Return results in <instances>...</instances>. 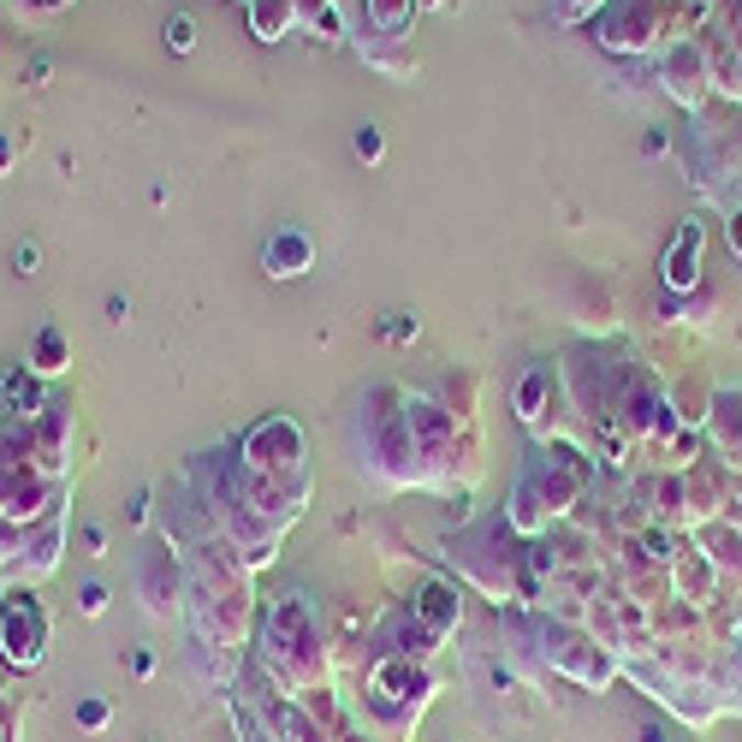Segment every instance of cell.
Segmentation results:
<instances>
[{
	"label": "cell",
	"mask_w": 742,
	"mask_h": 742,
	"mask_svg": "<svg viewBox=\"0 0 742 742\" xmlns=\"http://www.w3.org/2000/svg\"><path fill=\"white\" fill-rule=\"evenodd\" d=\"M261 672L273 677V689L303 695L315 683H327V636L322 612L303 588H285L261 618Z\"/></svg>",
	"instance_id": "1"
},
{
	"label": "cell",
	"mask_w": 742,
	"mask_h": 742,
	"mask_svg": "<svg viewBox=\"0 0 742 742\" xmlns=\"http://www.w3.org/2000/svg\"><path fill=\"white\" fill-rule=\"evenodd\" d=\"M588 475H594L588 458H582L571 440H547L541 458L517 475V493H511V505H505L511 535H552V522H564L571 505L582 499Z\"/></svg>",
	"instance_id": "2"
},
{
	"label": "cell",
	"mask_w": 742,
	"mask_h": 742,
	"mask_svg": "<svg viewBox=\"0 0 742 742\" xmlns=\"http://www.w3.org/2000/svg\"><path fill=\"white\" fill-rule=\"evenodd\" d=\"M404 386H374L362 398V463H369L374 482L386 487H421V463L404 428Z\"/></svg>",
	"instance_id": "3"
},
{
	"label": "cell",
	"mask_w": 742,
	"mask_h": 742,
	"mask_svg": "<svg viewBox=\"0 0 742 742\" xmlns=\"http://www.w3.org/2000/svg\"><path fill=\"white\" fill-rule=\"evenodd\" d=\"M541 660L552 672L576 677L582 689H606L618 677V653L588 630V623H571V618H541Z\"/></svg>",
	"instance_id": "4"
},
{
	"label": "cell",
	"mask_w": 742,
	"mask_h": 742,
	"mask_svg": "<svg viewBox=\"0 0 742 742\" xmlns=\"http://www.w3.org/2000/svg\"><path fill=\"white\" fill-rule=\"evenodd\" d=\"M0 660L12 672H36L48 660V606L31 588H12L0 600Z\"/></svg>",
	"instance_id": "5"
},
{
	"label": "cell",
	"mask_w": 742,
	"mask_h": 742,
	"mask_svg": "<svg viewBox=\"0 0 742 742\" xmlns=\"http://www.w3.org/2000/svg\"><path fill=\"white\" fill-rule=\"evenodd\" d=\"M238 463L256 475H297L303 470V428L291 416H261L238 446Z\"/></svg>",
	"instance_id": "6"
},
{
	"label": "cell",
	"mask_w": 742,
	"mask_h": 742,
	"mask_svg": "<svg viewBox=\"0 0 742 742\" xmlns=\"http://www.w3.org/2000/svg\"><path fill=\"white\" fill-rule=\"evenodd\" d=\"M660 31H672V0H623L612 19H600V36L612 54H648Z\"/></svg>",
	"instance_id": "7"
},
{
	"label": "cell",
	"mask_w": 742,
	"mask_h": 742,
	"mask_svg": "<svg viewBox=\"0 0 742 742\" xmlns=\"http://www.w3.org/2000/svg\"><path fill=\"white\" fill-rule=\"evenodd\" d=\"M137 594H143V612L149 618H179L184 612V594H191V576H184V564H179V552H167V547H149L137 559Z\"/></svg>",
	"instance_id": "8"
},
{
	"label": "cell",
	"mask_w": 742,
	"mask_h": 742,
	"mask_svg": "<svg viewBox=\"0 0 742 742\" xmlns=\"http://www.w3.org/2000/svg\"><path fill=\"white\" fill-rule=\"evenodd\" d=\"M701 256H707V221H683L672 250L660 261V280L672 297H695V285H701Z\"/></svg>",
	"instance_id": "9"
},
{
	"label": "cell",
	"mask_w": 742,
	"mask_h": 742,
	"mask_svg": "<svg viewBox=\"0 0 742 742\" xmlns=\"http://www.w3.org/2000/svg\"><path fill=\"white\" fill-rule=\"evenodd\" d=\"M78 404H66V398H48V411H42L31 421V440H36V470H48V475H60L66 482V470H71V416Z\"/></svg>",
	"instance_id": "10"
},
{
	"label": "cell",
	"mask_w": 742,
	"mask_h": 742,
	"mask_svg": "<svg viewBox=\"0 0 742 742\" xmlns=\"http://www.w3.org/2000/svg\"><path fill=\"white\" fill-rule=\"evenodd\" d=\"M712 90V66H707V54L695 48V42H677L672 54H665V95L683 101V108H701Z\"/></svg>",
	"instance_id": "11"
},
{
	"label": "cell",
	"mask_w": 742,
	"mask_h": 742,
	"mask_svg": "<svg viewBox=\"0 0 742 742\" xmlns=\"http://www.w3.org/2000/svg\"><path fill=\"white\" fill-rule=\"evenodd\" d=\"M411 618L421 623L428 636H452L458 630V618H463V594H458V582H446V576H428L416 588V600H411Z\"/></svg>",
	"instance_id": "12"
},
{
	"label": "cell",
	"mask_w": 742,
	"mask_h": 742,
	"mask_svg": "<svg viewBox=\"0 0 742 742\" xmlns=\"http://www.w3.org/2000/svg\"><path fill=\"white\" fill-rule=\"evenodd\" d=\"M60 547H66V511L31 529V541H24L19 564H12V582H31V588H36L42 576H54V564H60Z\"/></svg>",
	"instance_id": "13"
},
{
	"label": "cell",
	"mask_w": 742,
	"mask_h": 742,
	"mask_svg": "<svg viewBox=\"0 0 742 742\" xmlns=\"http://www.w3.org/2000/svg\"><path fill=\"white\" fill-rule=\"evenodd\" d=\"M261 268H268V280H297V273H310L315 268V238L297 226H280L261 244Z\"/></svg>",
	"instance_id": "14"
},
{
	"label": "cell",
	"mask_w": 742,
	"mask_h": 742,
	"mask_svg": "<svg viewBox=\"0 0 742 742\" xmlns=\"http://www.w3.org/2000/svg\"><path fill=\"white\" fill-rule=\"evenodd\" d=\"M0 404H7L12 421H36L42 411H48V392H42V374L31 369V362H19V369L0 381Z\"/></svg>",
	"instance_id": "15"
},
{
	"label": "cell",
	"mask_w": 742,
	"mask_h": 742,
	"mask_svg": "<svg viewBox=\"0 0 742 742\" xmlns=\"http://www.w3.org/2000/svg\"><path fill=\"white\" fill-rule=\"evenodd\" d=\"M285 31H297V0H250V36L256 42H280Z\"/></svg>",
	"instance_id": "16"
},
{
	"label": "cell",
	"mask_w": 742,
	"mask_h": 742,
	"mask_svg": "<svg viewBox=\"0 0 742 742\" xmlns=\"http://www.w3.org/2000/svg\"><path fill=\"white\" fill-rule=\"evenodd\" d=\"M362 19H369V31H381V36H411L416 0H362Z\"/></svg>",
	"instance_id": "17"
},
{
	"label": "cell",
	"mask_w": 742,
	"mask_h": 742,
	"mask_svg": "<svg viewBox=\"0 0 742 742\" xmlns=\"http://www.w3.org/2000/svg\"><path fill=\"white\" fill-rule=\"evenodd\" d=\"M66 362H71L66 333L60 327H42L36 339H31V369L42 374V381H54V374H66Z\"/></svg>",
	"instance_id": "18"
},
{
	"label": "cell",
	"mask_w": 742,
	"mask_h": 742,
	"mask_svg": "<svg viewBox=\"0 0 742 742\" xmlns=\"http://www.w3.org/2000/svg\"><path fill=\"white\" fill-rule=\"evenodd\" d=\"M434 648H440V636H428L416 618H398L386 630V648L381 653H404V660H434Z\"/></svg>",
	"instance_id": "19"
},
{
	"label": "cell",
	"mask_w": 742,
	"mask_h": 742,
	"mask_svg": "<svg viewBox=\"0 0 742 742\" xmlns=\"http://www.w3.org/2000/svg\"><path fill=\"white\" fill-rule=\"evenodd\" d=\"M297 24H310V36H322V42H345L339 0H297Z\"/></svg>",
	"instance_id": "20"
},
{
	"label": "cell",
	"mask_w": 742,
	"mask_h": 742,
	"mask_svg": "<svg viewBox=\"0 0 742 742\" xmlns=\"http://www.w3.org/2000/svg\"><path fill=\"white\" fill-rule=\"evenodd\" d=\"M547 392H552V369H529V374H522V386H517V416L522 421H541Z\"/></svg>",
	"instance_id": "21"
},
{
	"label": "cell",
	"mask_w": 742,
	"mask_h": 742,
	"mask_svg": "<svg viewBox=\"0 0 742 742\" xmlns=\"http://www.w3.org/2000/svg\"><path fill=\"white\" fill-rule=\"evenodd\" d=\"M600 7L606 0H552V19L559 24H588V19H600Z\"/></svg>",
	"instance_id": "22"
},
{
	"label": "cell",
	"mask_w": 742,
	"mask_h": 742,
	"mask_svg": "<svg viewBox=\"0 0 742 742\" xmlns=\"http://www.w3.org/2000/svg\"><path fill=\"white\" fill-rule=\"evenodd\" d=\"M108 606H113L108 582H83V588H78V612H83V618H101Z\"/></svg>",
	"instance_id": "23"
},
{
	"label": "cell",
	"mask_w": 742,
	"mask_h": 742,
	"mask_svg": "<svg viewBox=\"0 0 742 742\" xmlns=\"http://www.w3.org/2000/svg\"><path fill=\"white\" fill-rule=\"evenodd\" d=\"M108 719H113V707L101 701V695H83V701H78V724H83V731H108Z\"/></svg>",
	"instance_id": "24"
},
{
	"label": "cell",
	"mask_w": 742,
	"mask_h": 742,
	"mask_svg": "<svg viewBox=\"0 0 742 742\" xmlns=\"http://www.w3.org/2000/svg\"><path fill=\"white\" fill-rule=\"evenodd\" d=\"M167 48L172 54H191L196 48V24L191 19H167Z\"/></svg>",
	"instance_id": "25"
},
{
	"label": "cell",
	"mask_w": 742,
	"mask_h": 742,
	"mask_svg": "<svg viewBox=\"0 0 742 742\" xmlns=\"http://www.w3.org/2000/svg\"><path fill=\"white\" fill-rule=\"evenodd\" d=\"M381 155H386V137H381L374 125H362V131H357V161H369V167H374Z\"/></svg>",
	"instance_id": "26"
},
{
	"label": "cell",
	"mask_w": 742,
	"mask_h": 742,
	"mask_svg": "<svg viewBox=\"0 0 742 742\" xmlns=\"http://www.w3.org/2000/svg\"><path fill=\"white\" fill-rule=\"evenodd\" d=\"M12 273H19V280H36V273H42V250H36V244H19V250H12Z\"/></svg>",
	"instance_id": "27"
},
{
	"label": "cell",
	"mask_w": 742,
	"mask_h": 742,
	"mask_svg": "<svg viewBox=\"0 0 742 742\" xmlns=\"http://www.w3.org/2000/svg\"><path fill=\"white\" fill-rule=\"evenodd\" d=\"M0 742H19V701H12V689H0Z\"/></svg>",
	"instance_id": "28"
},
{
	"label": "cell",
	"mask_w": 742,
	"mask_h": 742,
	"mask_svg": "<svg viewBox=\"0 0 742 742\" xmlns=\"http://www.w3.org/2000/svg\"><path fill=\"white\" fill-rule=\"evenodd\" d=\"M416 333H421V322H416L411 310H398V322H386V339H392V345H411Z\"/></svg>",
	"instance_id": "29"
},
{
	"label": "cell",
	"mask_w": 742,
	"mask_h": 742,
	"mask_svg": "<svg viewBox=\"0 0 742 742\" xmlns=\"http://www.w3.org/2000/svg\"><path fill=\"white\" fill-rule=\"evenodd\" d=\"M83 552H90V559H108V535H101L95 522H90V529H83Z\"/></svg>",
	"instance_id": "30"
},
{
	"label": "cell",
	"mask_w": 742,
	"mask_h": 742,
	"mask_svg": "<svg viewBox=\"0 0 742 742\" xmlns=\"http://www.w3.org/2000/svg\"><path fill=\"white\" fill-rule=\"evenodd\" d=\"M665 149H672V137H665V131H648V137H642V155H665Z\"/></svg>",
	"instance_id": "31"
},
{
	"label": "cell",
	"mask_w": 742,
	"mask_h": 742,
	"mask_svg": "<svg viewBox=\"0 0 742 742\" xmlns=\"http://www.w3.org/2000/svg\"><path fill=\"white\" fill-rule=\"evenodd\" d=\"M724 238H731V250H737V261H742V209L731 214V226H724Z\"/></svg>",
	"instance_id": "32"
},
{
	"label": "cell",
	"mask_w": 742,
	"mask_h": 742,
	"mask_svg": "<svg viewBox=\"0 0 742 742\" xmlns=\"http://www.w3.org/2000/svg\"><path fill=\"white\" fill-rule=\"evenodd\" d=\"M125 315H131V303L120 297V291H113V297H108V322H120V327H125Z\"/></svg>",
	"instance_id": "33"
},
{
	"label": "cell",
	"mask_w": 742,
	"mask_h": 742,
	"mask_svg": "<svg viewBox=\"0 0 742 742\" xmlns=\"http://www.w3.org/2000/svg\"><path fill=\"white\" fill-rule=\"evenodd\" d=\"M131 672H137V677H155V653H131Z\"/></svg>",
	"instance_id": "34"
},
{
	"label": "cell",
	"mask_w": 742,
	"mask_h": 742,
	"mask_svg": "<svg viewBox=\"0 0 742 742\" xmlns=\"http://www.w3.org/2000/svg\"><path fill=\"white\" fill-rule=\"evenodd\" d=\"M333 742H381V737H369V731H362V724H345V731L333 737Z\"/></svg>",
	"instance_id": "35"
},
{
	"label": "cell",
	"mask_w": 742,
	"mask_h": 742,
	"mask_svg": "<svg viewBox=\"0 0 742 742\" xmlns=\"http://www.w3.org/2000/svg\"><path fill=\"white\" fill-rule=\"evenodd\" d=\"M19 7H31V12H60V7H71V0H19Z\"/></svg>",
	"instance_id": "36"
},
{
	"label": "cell",
	"mask_w": 742,
	"mask_h": 742,
	"mask_svg": "<svg viewBox=\"0 0 742 742\" xmlns=\"http://www.w3.org/2000/svg\"><path fill=\"white\" fill-rule=\"evenodd\" d=\"M12 167V137H0V172Z\"/></svg>",
	"instance_id": "37"
},
{
	"label": "cell",
	"mask_w": 742,
	"mask_h": 742,
	"mask_svg": "<svg viewBox=\"0 0 742 742\" xmlns=\"http://www.w3.org/2000/svg\"><path fill=\"white\" fill-rule=\"evenodd\" d=\"M416 7H440V0H416Z\"/></svg>",
	"instance_id": "38"
},
{
	"label": "cell",
	"mask_w": 742,
	"mask_h": 742,
	"mask_svg": "<svg viewBox=\"0 0 742 742\" xmlns=\"http://www.w3.org/2000/svg\"><path fill=\"white\" fill-rule=\"evenodd\" d=\"M250 742H273V737H250Z\"/></svg>",
	"instance_id": "39"
}]
</instances>
